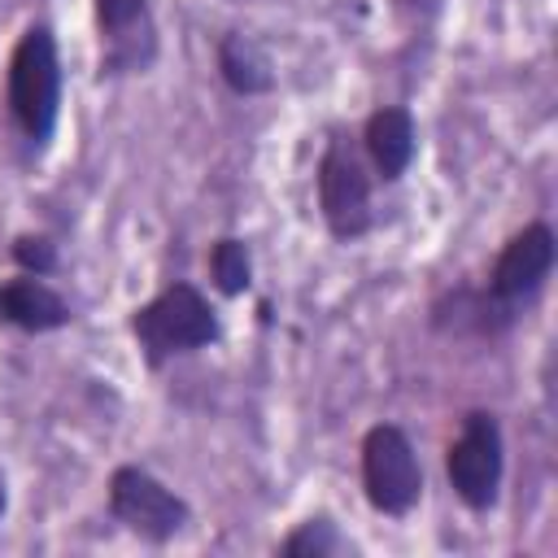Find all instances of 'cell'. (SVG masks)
<instances>
[{"mask_svg":"<svg viewBox=\"0 0 558 558\" xmlns=\"http://www.w3.org/2000/svg\"><path fill=\"white\" fill-rule=\"evenodd\" d=\"M61 96H65V70L61 48L48 22H31L4 65V109L17 126V135L39 153L57 135L61 122Z\"/></svg>","mask_w":558,"mask_h":558,"instance_id":"cell-1","label":"cell"},{"mask_svg":"<svg viewBox=\"0 0 558 558\" xmlns=\"http://www.w3.org/2000/svg\"><path fill=\"white\" fill-rule=\"evenodd\" d=\"M362 493L375 514L405 519L423 501V462L401 423H375L362 436Z\"/></svg>","mask_w":558,"mask_h":558,"instance_id":"cell-5","label":"cell"},{"mask_svg":"<svg viewBox=\"0 0 558 558\" xmlns=\"http://www.w3.org/2000/svg\"><path fill=\"white\" fill-rule=\"evenodd\" d=\"M205 262H209V283L222 296H244L253 288V253L240 235H218L209 244Z\"/></svg>","mask_w":558,"mask_h":558,"instance_id":"cell-13","label":"cell"},{"mask_svg":"<svg viewBox=\"0 0 558 558\" xmlns=\"http://www.w3.org/2000/svg\"><path fill=\"white\" fill-rule=\"evenodd\" d=\"M100 31V78L144 74L157 57V26L148 0H92Z\"/></svg>","mask_w":558,"mask_h":558,"instance_id":"cell-8","label":"cell"},{"mask_svg":"<svg viewBox=\"0 0 558 558\" xmlns=\"http://www.w3.org/2000/svg\"><path fill=\"white\" fill-rule=\"evenodd\" d=\"M554 262H558V240H554V227L549 222H527L519 227L493 257V270H488V283H484V296L493 301V310L514 323L519 310L527 301H536L554 275Z\"/></svg>","mask_w":558,"mask_h":558,"instance_id":"cell-7","label":"cell"},{"mask_svg":"<svg viewBox=\"0 0 558 558\" xmlns=\"http://www.w3.org/2000/svg\"><path fill=\"white\" fill-rule=\"evenodd\" d=\"M314 192H318V214L331 240L353 244L375 227V209H371L375 174L344 131H331V140L323 144L314 166Z\"/></svg>","mask_w":558,"mask_h":558,"instance_id":"cell-3","label":"cell"},{"mask_svg":"<svg viewBox=\"0 0 558 558\" xmlns=\"http://www.w3.org/2000/svg\"><path fill=\"white\" fill-rule=\"evenodd\" d=\"M4 510H9V480H4V471H0V519H4Z\"/></svg>","mask_w":558,"mask_h":558,"instance_id":"cell-15","label":"cell"},{"mask_svg":"<svg viewBox=\"0 0 558 558\" xmlns=\"http://www.w3.org/2000/svg\"><path fill=\"white\" fill-rule=\"evenodd\" d=\"M105 501H109L113 523H122L126 532H135V536L148 541V545H166V541H174V536L192 523L187 497L174 493L166 480H157V475H153L148 466H140V462L113 466L109 488H105Z\"/></svg>","mask_w":558,"mask_h":558,"instance_id":"cell-6","label":"cell"},{"mask_svg":"<svg viewBox=\"0 0 558 558\" xmlns=\"http://www.w3.org/2000/svg\"><path fill=\"white\" fill-rule=\"evenodd\" d=\"M445 480L466 510L484 514L497 506L501 480H506V436H501V418L493 410L462 414L458 436L445 449Z\"/></svg>","mask_w":558,"mask_h":558,"instance_id":"cell-4","label":"cell"},{"mask_svg":"<svg viewBox=\"0 0 558 558\" xmlns=\"http://www.w3.org/2000/svg\"><path fill=\"white\" fill-rule=\"evenodd\" d=\"M131 336H135L144 362L153 371H161L166 362H174L183 353L218 344L222 323H218L214 301L192 279H174L157 296H148L144 305L131 310Z\"/></svg>","mask_w":558,"mask_h":558,"instance_id":"cell-2","label":"cell"},{"mask_svg":"<svg viewBox=\"0 0 558 558\" xmlns=\"http://www.w3.org/2000/svg\"><path fill=\"white\" fill-rule=\"evenodd\" d=\"M9 257H13V266H17L22 275H39V279L57 275V266H61L57 244H52L48 235H39V231H22V235H13Z\"/></svg>","mask_w":558,"mask_h":558,"instance_id":"cell-14","label":"cell"},{"mask_svg":"<svg viewBox=\"0 0 558 558\" xmlns=\"http://www.w3.org/2000/svg\"><path fill=\"white\" fill-rule=\"evenodd\" d=\"M214 61H218V78L227 83V92H235V96H266V92H275V61H270V52L253 35H244V31L218 35Z\"/></svg>","mask_w":558,"mask_h":558,"instance_id":"cell-11","label":"cell"},{"mask_svg":"<svg viewBox=\"0 0 558 558\" xmlns=\"http://www.w3.org/2000/svg\"><path fill=\"white\" fill-rule=\"evenodd\" d=\"M414 153H418L414 113L405 105H379V109H371V118L362 126V157H366L371 174L384 179V183H401L405 170L414 166Z\"/></svg>","mask_w":558,"mask_h":558,"instance_id":"cell-9","label":"cell"},{"mask_svg":"<svg viewBox=\"0 0 558 558\" xmlns=\"http://www.w3.org/2000/svg\"><path fill=\"white\" fill-rule=\"evenodd\" d=\"M357 545L340 532V523L331 514H310L305 523H296L283 541L279 554L283 558H331V554H353Z\"/></svg>","mask_w":558,"mask_h":558,"instance_id":"cell-12","label":"cell"},{"mask_svg":"<svg viewBox=\"0 0 558 558\" xmlns=\"http://www.w3.org/2000/svg\"><path fill=\"white\" fill-rule=\"evenodd\" d=\"M74 310L70 301L39 275H13L0 283V323L4 327H17L26 336H48V331H61L70 327Z\"/></svg>","mask_w":558,"mask_h":558,"instance_id":"cell-10","label":"cell"}]
</instances>
